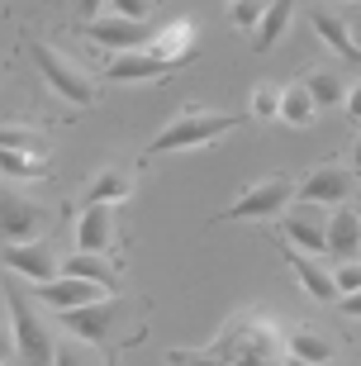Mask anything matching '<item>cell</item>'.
<instances>
[{
	"label": "cell",
	"instance_id": "1",
	"mask_svg": "<svg viewBox=\"0 0 361 366\" xmlns=\"http://www.w3.org/2000/svg\"><path fill=\"white\" fill-rule=\"evenodd\" d=\"M5 310H10V333H14V357L24 366H53L57 362V333L43 324L34 300L19 285H5Z\"/></svg>",
	"mask_w": 361,
	"mask_h": 366
},
{
	"label": "cell",
	"instance_id": "2",
	"mask_svg": "<svg viewBox=\"0 0 361 366\" xmlns=\"http://www.w3.org/2000/svg\"><path fill=\"white\" fill-rule=\"evenodd\" d=\"M247 114H214V109H186L176 124H167L157 138H152V157L157 152H181V148H200V143H219L233 129H242Z\"/></svg>",
	"mask_w": 361,
	"mask_h": 366
},
{
	"label": "cell",
	"instance_id": "3",
	"mask_svg": "<svg viewBox=\"0 0 361 366\" xmlns=\"http://www.w3.org/2000/svg\"><path fill=\"white\" fill-rule=\"evenodd\" d=\"M34 62H39L43 81L53 86L62 100H71V105H91L95 100V81L71 62L67 53H57V48H48V43H34Z\"/></svg>",
	"mask_w": 361,
	"mask_h": 366
},
{
	"label": "cell",
	"instance_id": "4",
	"mask_svg": "<svg viewBox=\"0 0 361 366\" xmlns=\"http://www.w3.org/2000/svg\"><path fill=\"white\" fill-rule=\"evenodd\" d=\"M43 229H48V209H43L39 200L19 195V190L0 186V238H10V243H34Z\"/></svg>",
	"mask_w": 361,
	"mask_h": 366
},
{
	"label": "cell",
	"instance_id": "5",
	"mask_svg": "<svg viewBox=\"0 0 361 366\" xmlns=\"http://www.w3.org/2000/svg\"><path fill=\"white\" fill-rule=\"evenodd\" d=\"M157 29L147 19H124V14H95L91 19V43L114 48V53H147Z\"/></svg>",
	"mask_w": 361,
	"mask_h": 366
},
{
	"label": "cell",
	"instance_id": "6",
	"mask_svg": "<svg viewBox=\"0 0 361 366\" xmlns=\"http://www.w3.org/2000/svg\"><path fill=\"white\" fill-rule=\"evenodd\" d=\"M295 186H300V181H290V177H267V181H257V186L247 190L242 200L228 204L219 219H271V214H281L285 204H290Z\"/></svg>",
	"mask_w": 361,
	"mask_h": 366
},
{
	"label": "cell",
	"instance_id": "7",
	"mask_svg": "<svg viewBox=\"0 0 361 366\" xmlns=\"http://www.w3.org/2000/svg\"><path fill=\"white\" fill-rule=\"evenodd\" d=\"M119 314H124V305L119 300H91V305H81V310H62L57 319H62V328H67L71 338H86V342H100L114 333V324H119Z\"/></svg>",
	"mask_w": 361,
	"mask_h": 366
},
{
	"label": "cell",
	"instance_id": "8",
	"mask_svg": "<svg viewBox=\"0 0 361 366\" xmlns=\"http://www.w3.org/2000/svg\"><path fill=\"white\" fill-rule=\"evenodd\" d=\"M328 204H309L300 200L295 209H285V243L300 247V252H328Z\"/></svg>",
	"mask_w": 361,
	"mask_h": 366
},
{
	"label": "cell",
	"instance_id": "9",
	"mask_svg": "<svg viewBox=\"0 0 361 366\" xmlns=\"http://www.w3.org/2000/svg\"><path fill=\"white\" fill-rule=\"evenodd\" d=\"M357 190V172L352 167H314L300 186H295V195L309 204H342Z\"/></svg>",
	"mask_w": 361,
	"mask_h": 366
},
{
	"label": "cell",
	"instance_id": "10",
	"mask_svg": "<svg viewBox=\"0 0 361 366\" xmlns=\"http://www.w3.org/2000/svg\"><path fill=\"white\" fill-rule=\"evenodd\" d=\"M0 262H5L10 272L29 276V281H39V285L57 281V252L48 243H10L0 252Z\"/></svg>",
	"mask_w": 361,
	"mask_h": 366
},
{
	"label": "cell",
	"instance_id": "11",
	"mask_svg": "<svg viewBox=\"0 0 361 366\" xmlns=\"http://www.w3.org/2000/svg\"><path fill=\"white\" fill-rule=\"evenodd\" d=\"M105 290L95 281H81V276H57V281L39 285V300H48L57 314L62 310H81V305H91V300H100Z\"/></svg>",
	"mask_w": 361,
	"mask_h": 366
},
{
	"label": "cell",
	"instance_id": "12",
	"mask_svg": "<svg viewBox=\"0 0 361 366\" xmlns=\"http://www.w3.org/2000/svg\"><path fill=\"white\" fill-rule=\"evenodd\" d=\"M328 252L337 262H357L361 257V214L357 209H337L328 219Z\"/></svg>",
	"mask_w": 361,
	"mask_h": 366
},
{
	"label": "cell",
	"instance_id": "13",
	"mask_svg": "<svg viewBox=\"0 0 361 366\" xmlns=\"http://www.w3.org/2000/svg\"><path fill=\"white\" fill-rule=\"evenodd\" d=\"M152 57H162L167 67H176V62H186L190 53H195V24L190 19H176V24L157 29V39H152V48H147Z\"/></svg>",
	"mask_w": 361,
	"mask_h": 366
},
{
	"label": "cell",
	"instance_id": "14",
	"mask_svg": "<svg viewBox=\"0 0 361 366\" xmlns=\"http://www.w3.org/2000/svg\"><path fill=\"white\" fill-rule=\"evenodd\" d=\"M109 238H114V214H109V204H86V209H81V224H76L81 252H105Z\"/></svg>",
	"mask_w": 361,
	"mask_h": 366
},
{
	"label": "cell",
	"instance_id": "15",
	"mask_svg": "<svg viewBox=\"0 0 361 366\" xmlns=\"http://www.w3.org/2000/svg\"><path fill=\"white\" fill-rule=\"evenodd\" d=\"M167 62L162 57H152V53H114V62H109V81H162L167 76Z\"/></svg>",
	"mask_w": 361,
	"mask_h": 366
},
{
	"label": "cell",
	"instance_id": "16",
	"mask_svg": "<svg viewBox=\"0 0 361 366\" xmlns=\"http://www.w3.org/2000/svg\"><path fill=\"white\" fill-rule=\"evenodd\" d=\"M290 267H295L300 285H305L314 300H337V281H333V272H328L323 262H314V252H300V247H290Z\"/></svg>",
	"mask_w": 361,
	"mask_h": 366
},
{
	"label": "cell",
	"instance_id": "17",
	"mask_svg": "<svg viewBox=\"0 0 361 366\" xmlns=\"http://www.w3.org/2000/svg\"><path fill=\"white\" fill-rule=\"evenodd\" d=\"M309 24H314V34H319V39L328 43V48H333V53L342 57V62H361V48L352 43V29L342 24L337 14H323V10H314V14H309Z\"/></svg>",
	"mask_w": 361,
	"mask_h": 366
},
{
	"label": "cell",
	"instance_id": "18",
	"mask_svg": "<svg viewBox=\"0 0 361 366\" xmlns=\"http://www.w3.org/2000/svg\"><path fill=\"white\" fill-rule=\"evenodd\" d=\"M129 195H134V177L124 167H109V172L91 177V186H86V204H109V200H129Z\"/></svg>",
	"mask_w": 361,
	"mask_h": 366
},
{
	"label": "cell",
	"instance_id": "19",
	"mask_svg": "<svg viewBox=\"0 0 361 366\" xmlns=\"http://www.w3.org/2000/svg\"><path fill=\"white\" fill-rule=\"evenodd\" d=\"M290 14H295V0H271L267 14H262V24H257V39H252L257 53H271V48L281 43L285 24H290Z\"/></svg>",
	"mask_w": 361,
	"mask_h": 366
},
{
	"label": "cell",
	"instance_id": "20",
	"mask_svg": "<svg viewBox=\"0 0 361 366\" xmlns=\"http://www.w3.org/2000/svg\"><path fill=\"white\" fill-rule=\"evenodd\" d=\"M62 276H81V281H95L100 290H114V272H109L100 252H76V257L62 262Z\"/></svg>",
	"mask_w": 361,
	"mask_h": 366
},
{
	"label": "cell",
	"instance_id": "21",
	"mask_svg": "<svg viewBox=\"0 0 361 366\" xmlns=\"http://www.w3.org/2000/svg\"><path fill=\"white\" fill-rule=\"evenodd\" d=\"M305 91L314 95V105H323V109L347 100V86H342V76H337V71H328V67H323V71H309V76H305Z\"/></svg>",
	"mask_w": 361,
	"mask_h": 366
},
{
	"label": "cell",
	"instance_id": "22",
	"mask_svg": "<svg viewBox=\"0 0 361 366\" xmlns=\"http://www.w3.org/2000/svg\"><path fill=\"white\" fill-rule=\"evenodd\" d=\"M0 148L29 152V157H48V138L39 129H24V124H0Z\"/></svg>",
	"mask_w": 361,
	"mask_h": 366
},
{
	"label": "cell",
	"instance_id": "23",
	"mask_svg": "<svg viewBox=\"0 0 361 366\" xmlns=\"http://www.w3.org/2000/svg\"><path fill=\"white\" fill-rule=\"evenodd\" d=\"M314 109L319 105H314V95L305 91V81L281 91V119L285 124H300V129H305V124H314Z\"/></svg>",
	"mask_w": 361,
	"mask_h": 366
},
{
	"label": "cell",
	"instance_id": "24",
	"mask_svg": "<svg viewBox=\"0 0 361 366\" xmlns=\"http://www.w3.org/2000/svg\"><path fill=\"white\" fill-rule=\"evenodd\" d=\"M290 357L323 366L328 357H333V342L323 338V333H314V328H300V333H290Z\"/></svg>",
	"mask_w": 361,
	"mask_h": 366
},
{
	"label": "cell",
	"instance_id": "25",
	"mask_svg": "<svg viewBox=\"0 0 361 366\" xmlns=\"http://www.w3.org/2000/svg\"><path fill=\"white\" fill-rule=\"evenodd\" d=\"M0 172L5 177H19V181H39V177H48V162L43 157H29V152H14V148H0Z\"/></svg>",
	"mask_w": 361,
	"mask_h": 366
},
{
	"label": "cell",
	"instance_id": "26",
	"mask_svg": "<svg viewBox=\"0 0 361 366\" xmlns=\"http://www.w3.org/2000/svg\"><path fill=\"white\" fill-rule=\"evenodd\" d=\"M53 366H109V357L100 352V347H86V342H71V338H62L57 342V362Z\"/></svg>",
	"mask_w": 361,
	"mask_h": 366
},
{
	"label": "cell",
	"instance_id": "27",
	"mask_svg": "<svg viewBox=\"0 0 361 366\" xmlns=\"http://www.w3.org/2000/svg\"><path fill=\"white\" fill-rule=\"evenodd\" d=\"M252 114L257 119H281V86H257V95H252Z\"/></svg>",
	"mask_w": 361,
	"mask_h": 366
},
{
	"label": "cell",
	"instance_id": "28",
	"mask_svg": "<svg viewBox=\"0 0 361 366\" xmlns=\"http://www.w3.org/2000/svg\"><path fill=\"white\" fill-rule=\"evenodd\" d=\"M262 14H267V5L262 0H233V10H228V19L238 29H247V34H257V24H262Z\"/></svg>",
	"mask_w": 361,
	"mask_h": 366
},
{
	"label": "cell",
	"instance_id": "29",
	"mask_svg": "<svg viewBox=\"0 0 361 366\" xmlns=\"http://www.w3.org/2000/svg\"><path fill=\"white\" fill-rule=\"evenodd\" d=\"M333 281H337V300L352 295V290H361V262H337Z\"/></svg>",
	"mask_w": 361,
	"mask_h": 366
},
{
	"label": "cell",
	"instance_id": "30",
	"mask_svg": "<svg viewBox=\"0 0 361 366\" xmlns=\"http://www.w3.org/2000/svg\"><path fill=\"white\" fill-rule=\"evenodd\" d=\"M109 10H114V14H124V19H147L152 0H109Z\"/></svg>",
	"mask_w": 361,
	"mask_h": 366
},
{
	"label": "cell",
	"instance_id": "31",
	"mask_svg": "<svg viewBox=\"0 0 361 366\" xmlns=\"http://www.w3.org/2000/svg\"><path fill=\"white\" fill-rule=\"evenodd\" d=\"M167 366H228V362H219V357H200V352H172Z\"/></svg>",
	"mask_w": 361,
	"mask_h": 366
},
{
	"label": "cell",
	"instance_id": "32",
	"mask_svg": "<svg viewBox=\"0 0 361 366\" xmlns=\"http://www.w3.org/2000/svg\"><path fill=\"white\" fill-rule=\"evenodd\" d=\"M10 357H14V333L5 328V319H0V366L10 362Z\"/></svg>",
	"mask_w": 361,
	"mask_h": 366
},
{
	"label": "cell",
	"instance_id": "33",
	"mask_svg": "<svg viewBox=\"0 0 361 366\" xmlns=\"http://www.w3.org/2000/svg\"><path fill=\"white\" fill-rule=\"evenodd\" d=\"M337 310H342V314H352V319H361V290L342 295V300H337Z\"/></svg>",
	"mask_w": 361,
	"mask_h": 366
},
{
	"label": "cell",
	"instance_id": "34",
	"mask_svg": "<svg viewBox=\"0 0 361 366\" xmlns=\"http://www.w3.org/2000/svg\"><path fill=\"white\" fill-rule=\"evenodd\" d=\"M105 0H71V10L81 14V19H95V10H100Z\"/></svg>",
	"mask_w": 361,
	"mask_h": 366
},
{
	"label": "cell",
	"instance_id": "35",
	"mask_svg": "<svg viewBox=\"0 0 361 366\" xmlns=\"http://www.w3.org/2000/svg\"><path fill=\"white\" fill-rule=\"evenodd\" d=\"M342 105H347V114H352V119L361 124V86H352V91H347V100H342Z\"/></svg>",
	"mask_w": 361,
	"mask_h": 366
},
{
	"label": "cell",
	"instance_id": "36",
	"mask_svg": "<svg viewBox=\"0 0 361 366\" xmlns=\"http://www.w3.org/2000/svg\"><path fill=\"white\" fill-rule=\"evenodd\" d=\"M352 167L361 172V138H357V148H352Z\"/></svg>",
	"mask_w": 361,
	"mask_h": 366
},
{
	"label": "cell",
	"instance_id": "37",
	"mask_svg": "<svg viewBox=\"0 0 361 366\" xmlns=\"http://www.w3.org/2000/svg\"><path fill=\"white\" fill-rule=\"evenodd\" d=\"M290 366H314V362H300V357H290Z\"/></svg>",
	"mask_w": 361,
	"mask_h": 366
},
{
	"label": "cell",
	"instance_id": "38",
	"mask_svg": "<svg viewBox=\"0 0 361 366\" xmlns=\"http://www.w3.org/2000/svg\"><path fill=\"white\" fill-rule=\"evenodd\" d=\"M109 366H119V362H114V357H109Z\"/></svg>",
	"mask_w": 361,
	"mask_h": 366
},
{
	"label": "cell",
	"instance_id": "39",
	"mask_svg": "<svg viewBox=\"0 0 361 366\" xmlns=\"http://www.w3.org/2000/svg\"><path fill=\"white\" fill-rule=\"evenodd\" d=\"M357 34H361V24H357Z\"/></svg>",
	"mask_w": 361,
	"mask_h": 366
},
{
	"label": "cell",
	"instance_id": "40",
	"mask_svg": "<svg viewBox=\"0 0 361 366\" xmlns=\"http://www.w3.org/2000/svg\"><path fill=\"white\" fill-rule=\"evenodd\" d=\"M357 214H361V209H357Z\"/></svg>",
	"mask_w": 361,
	"mask_h": 366
}]
</instances>
